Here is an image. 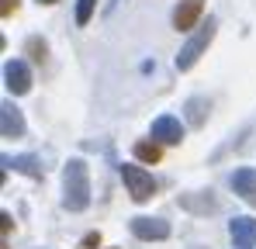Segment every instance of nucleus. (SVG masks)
Listing matches in <instances>:
<instances>
[{"label": "nucleus", "mask_w": 256, "mask_h": 249, "mask_svg": "<svg viewBox=\"0 0 256 249\" xmlns=\"http://www.w3.org/2000/svg\"><path fill=\"white\" fill-rule=\"evenodd\" d=\"M0 222H4V242H7V236H10V225H14V222H10V214H7V211L0 214Z\"/></svg>", "instance_id": "nucleus-19"}, {"label": "nucleus", "mask_w": 256, "mask_h": 249, "mask_svg": "<svg viewBox=\"0 0 256 249\" xmlns=\"http://www.w3.org/2000/svg\"><path fill=\"white\" fill-rule=\"evenodd\" d=\"M152 138L156 142H166V146H180L184 142V124L176 122L173 114H160L152 122Z\"/></svg>", "instance_id": "nucleus-5"}, {"label": "nucleus", "mask_w": 256, "mask_h": 249, "mask_svg": "<svg viewBox=\"0 0 256 249\" xmlns=\"http://www.w3.org/2000/svg\"><path fill=\"white\" fill-rule=\"evenodd\" d=\"M232 190L242 198V201H250V204H256V170H236L232 173Z\"/></svg>", "instance_id": "nucleus-10"}, {"label": "nucleus", "mask_w": 256, "mask_h": 249, "mask_svg": "<svg viewBox=\"0 0 256 249\" xmlns=\"http://www.w3.org/2000/svg\"><path fill=\"white\" fill-rule=\"evenodd\" d=\"M180 204L190 208V211H214V198H212V194H201V198L184 194V198H180Z\"/></svg>", "instance_id": "nucleus-13"}, {"label": "nucleus", "mask_w": 256, "mask_h": 249, "mask_svg": "<svg viewBox=\"0 0 256 249\" xmlns=\"http://www.w3.org/2000/svg\"><path fill=\"white\" fill-rule=\"evenodd\" d=\"M201 10H204V0H180L176 10H173V28L176 32H190L194 21L201 18Z\"/></svg>", "instance_id": "nucleus-7"}, {"label": "nucleus", "mask_w": 256, "mask_h": 249, "mask_svg": "<svg viewBox=\"0 0 256 249\" xmlns=\"http://www.w3.org/2000/svg\"><path fill=\"white\" fill-rule=\"evenodd\" d=\"M228 236H232L236 249H253L256 246V218H232Z\"/></svg>", "instance_id": "nucleus-8"}, {"label": "nucleus", "mask_w": 256, "mask_h": 249, "mask_svg": "<svg viewBox=\"0 0 256 249\" xmlns=\"http://www.w3.org/2000/svg\"><path fill=\"white\" fill-rule=\"evenodd\" d=\"M4 166H14L18 173H24V176H32V180H42L45 176L42 163H38L35 156H4Z\"/></svg>", "instance_id": "nucleus-11"}, {"label": "nucleus", "mask_w": 256, "mask_h": 249, "mask_svg": "<svg viewBox=\"0 0 256 249\" xmlns=\"http://www.w3.org/2000/svg\"><path fill=\"white\" fill-rule=\"evenodd\" d=\"M132 232L146 242H160V239L170 236V225L163 218H132Z\"/></svg>", "instance_id": "nucleus-6"}, {"label": "nucleus", "mask_w": 256, "mask_h": 249, "mask_svg": "<svg viewBox=\"0 0 256 249\" xmlns=\"http://www.w3.org/2000/svg\"><path fill=\"white\" fill-rule=\"evenodd\" d=\"M100 246V232H86L84 242H80V249H97Z\"/></svg>", "instance_id": "nucleus-17"}, {"label": "nucleus", "mask_w": 256, "mask_h": 249, "mask_svg": "<svg viewBox=\"0 0 256 249\" xmlns=\"http://www.w3.org/2000/svg\"><path fill=\"white\" fill-rule=\"evenodd\" d=\"M14 7H18V0H0V14H4V18H10Z\"/></svg>", "instance_id": "nucleus-18"}, {"label": "nucleus", "mask_w": 256, "mask_h": 249, "mask_svg": "<svg viewBox=\"0 0 256 249\" xmlns=\"http://www.w3.org/2000/svg\"><path fill=\"white\" fill-rule=\"evenodd\" d=\"M90 204V173L84 160H70L62 170V208L66 211H84Z\"/></svg>", "instance_id": "nucleus-1"}, {"label": "nucleus", "mask_w": 256, "mask_h": 249, "mask_svg": "<svg viewBox=\"0 0 256 249\" xmlns=\"http://www.w3.org/2000/svg\"><path fill=\"white\" fill-rule=\"evenodd\" d=\"M38 4H56V0H38Z\"/></svg>", "instance_id": "nucleus-20"}, {"label": "nucleus", "mask_w": 256, "mask_h": 249, "mask_svg": "<svg viewBox=\"0 0 256 249\" xmlns=\"http://www.w3.org/2000/svg\"><path fill=\"white\" fill-rule=\"evenodd\" d=\"M214 32H218V21H214V18H208V21H204V24L198 28V35L187 42V45H184L180 52H176V70H180V73H184V70H190V66H194V62L201 59V52H204V48L212 45Z\"/></svg>", "instance_id": "nucleus-2"}, {"label": "nucleus", "mask_w": 256, "mask_h": 249, "mask_svg": "<svg viewBox=\"0 0 256 249\" xmlns=\"http://www.w3.org/2000/svg\"><path fill=\"white\" fill-rule=\"evenodd\" d=\"M28 52H32V59H38V62H42L48 48H45V42H42V38H28Z\"/></svg>", "instance_id": "nucleus-16"}, {"label": "nucleus", "mask_w": 256, "mask_h": 249, "mask_svg": "<svg viewBox=\"0 0 256 249\" xmlns=\"http://www.w3.org/2000/svg\"><path fill=\"white\" fill-rule=\"evenodd\" d=\"M94 7H97V0H76V24H86L90 21Z\"/></svg>", "instance_id": "nucleus-15"}, {"label": "nucleus", "mask_w": 256, "mask_h": 249, "mask_svg": "<svg viewBox=\"0 0 256 249\" xmlns=\"http://www.w3.org/2000/svg\"><path fill=\"white\" fill-rule=\"evenodd\" d=\"M4 83H7L10 94H28V90H32V73H28V66H24L21 59H10V62L4 66Z\"/></svg>", "instance_id": "nucleus-4"}, {"label": "nucleus", "mask_w": 256, "mask_h": 249, "mask_svg": "<svg viewBox=\"0 0 256 249\" xmlns=\"http://www.w3.org/2000/svg\"><path fill=\"white\" fill-rule=\"evenodd\" d=\"M184 111H187V124H190V128H201V124L208 122L212 104H208V97H190V100L184 104Z\"/></svg>", "instance_id": "nucleus-12"}, {"label": "nucleus", "mask_w": 256, "mask_h": 249, "mask_svg": "<svg viewBox=\"0 0 256 249\" xmlns=\"http://www.w3.org/2000/svg\"><path fill=\"white\" fill-rule=\"evenodd\" d=\"M0 132H4V138H21L24 135V118L10 100L0 104Z\"/></svg>", "instance_id": "nucleus-9"}, {"label": "nucleus", "mask_w": 256, "mask_h": 249, "mask_svg": "<svg viewBox=\"0 0 256 249\" xmlns=\"http://www.w3.org/2000/svg\"><path fill=\"white\" fill-rule=\"evenodd\" d=\"M135 156L142 160V163H160V146L156 142H135Z\"/></svg>", "instance_id": "nucleus-14"}, {"label": "nucleus", "mask_w": 256, "mask_h": 249, "mask_svg": "<svg viewBox=\"0 0 256 249\" xmlns=\"http://www.w3.org/2000/svg\"><path fill=\"white\" fill-rule=\"evenodd\" d=\"M122 180H125L132 201H149V198L156 194V180H152V173H146L142 166H122Z\"/></svg>", "instance_id": "nucleus-3"}]
</instances>
